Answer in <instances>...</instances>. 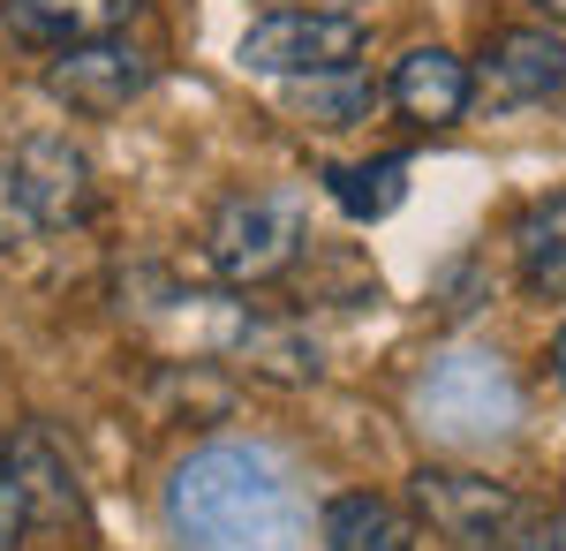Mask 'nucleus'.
<instances>
[{"label": "nucleus", "instance_id": "f257e3e1", "mask_svg": "<svg viewBox=\"0 0 566 551\" xmlns=\"http://www.w3.org/2000/svg\"><path fill=\"white\" fill-rule=\"evenodd\" d=\"M167 529L189 551H303V491L280 468V454L219 438L197 446L189 461L167 476Z\"/></svg>", "mask_w": 566, "mask_h": 551}, {"label": "nucleus", "instance_id": "f03ea898", "mask_svg": "<svg viewBox=\"0 0 566 551\" xmlns=\"http://www.w3.org/2000/svg\"><path fill=\"white\" fill-rule=\"evenodd\" d=\"M416 424L431 430V446L453 454H491L522 430V378L506 355L491 347H446L416 378Z\"/></svg>", "mask_w": 566, "mask_h": 551}, {"label": "nucleus", "instance_id": "7ed1b4c3", "mask_svg": "<svg viewBox=\"0 0 566 551\" xmlns=\"http://www.w3.org/2000/svg\"><path fill=\"white\" fill-rule=\"evenodd\" d=\"M205 250H212V272L227 288H272V280H287L295 257L310 250L303 205L280 197V189H264V197H227L212 212Z\"/></svg>", "mask_w": 566, "mask_h": 551}, {"label": "nucleus", "instance_id": "20e7f679", "mask_svg": "<svg viewBox=\"0 0 566 551\" xmlns=\"http://www.w3.org/2000/svg\"><path fill=\"white\" fill-rule=\"evenodd\" d=\"M363 45H370V31L348 8H272L242 31V69L295 84V76H325V69L363 61Z\"/></svg>", "mask_w": 566, "mask_h": 551}, {"label": "nucleus", "instance_id": "39448f33", "mask_svg": "<svg viewBox=\"0 0 566 551\" xmlns=\"http://www.w3.org/2000/svg\"><path fill=\"white\" fill-rule=\"evenodd\" d=\"M151 76H159V61L136 53V45L114 31V39L61 45V53L45 61V98L69 106V114H84V122H106V114H122L129 98H144Z\"/></svg>", "mask_w": 566, "mask_h": 551}, {"label": "nucleus", "instance_id": "423d86ee", "mask_svg": "<svg viewBox=\"0 0 566 551\" xmlns=\"http://www.w3.org/2000/svg\"><path fill=\"white\" fill-rule=\"evenodd\" d=\"M408 499H416V513L446 544H469V551H491L514 529V513H522V499L506 484H491L476 468H438V461H423L408 476Z\"/></svg>", "mask_w": 566, "mask_h": 551}, {"label": "nucleus", "instance_id": "0eeeda50", "mask_svg": "<svg viewBox=\"0 0 566 551\" xmlns=\"http://www.w3.org/2000/svg\"><path fill=\"white\" fill-rule=\"evenodd\" d=\"M566 91V39L559 31H499L483 45V61L469 69V106H491V114H522V106H544Z\"/></svg>", "mask_w": 566, "mask_h": 551}, {"label": "nucleus", "instance_id": "6e6552de", "mask_svg": "<svg viewBox=\"0 0 566 551\" xmlns=\"http://www.w3.org/2000/svg\"><path fill=\"white\" fill-rule=\"evenodd\" d=\"M8 174H15V197H23V212H31V227H84L91 212H98V189H91V159L69 144V136H23L15 144V159H8Z\"/></svg>", "mask_w": 566, "mask_h": 551}, {"label": "nucleus", "instance_id": "1a4fd4ad", "mask_svg": "<svg viewBox=\"0 0 566 551\" xmlns=\"http://www.w3.org/2000/svg\"><path fill=\"white\" fill-rule=\"evenodd\" d=\"M219 355L234 371H250L264 385H317L325 378V347L303 325H280V318H250L242 302H219Z\"/></svg>", "mask_w": 566, "mask_h": 551}, {"label": "nucleus", "instance_id": "9d476101", "mask_svg": "<svg viewBox=\"0 0 566 551\" xmlns=\"http://www.w3.org/2000/svg\"><path fill=\"white\" fill-rule=\"evenodd\" d=\"M386 98L408 114V122L453 128L461 114H469V61H461V53H446V45H408V53L392 61Z\"/></svg>", "mask_w": 566, "mask_h": 551}, {"label": "nucleus", "instance_id": "9b49d317", "mask_svg": "<svg viewBox=\"0 0 566 551\" xmlns=\"http://www.w3.org/2000/svg\"><path fill=\"white\" fill-rule=\"evenodd\" d=\"M8 484L23 499V521L39 529H84V491H76V468L61 461V446L45 430H23L8 446Z\"/></svg>", "mask_w": 566, "mask_h": 551}, {"label": "nucleus", "instance_id": "f8f14e48", "mask_svg": "<svg viewBox=\"0 0 566 551\" xmlns=\"http://www.w3.org/2000/svg\"><path fill=\"white\" fill-rule=\"evenodd\" d=\"M144 0H8V31L23 45H84V39H114Z\"/></svg>", "mask_w": 566, "mask_h": 551}, {"label": "nucleus", "instance_id": "ddd939ff", "mask_svg": "<svg viewBox=\"0 0 566 551\" xmlns=\"http://www.w3.org/2000/svg\"><path fill=\"white\" fill-rule=\"evenodd\" d=\"M325 551H416V521L378 491H340L317 521Z\"/></svg>", "mask_w": 566, "mask_h": 551}, {"label": "nucleus", "instance_id": "4468645a", "mask_svg": "<svg viewBox=\"0 0 566 551\" xmlns=\"http://www.w3.org/2000/svg\"><path fill=\"white\" fill-rule=\"evenodd\" d=\"M378 98H386V84H378L363 61L325 69V76H295V91H287V106H295L310 128H363L378 114Z\"/></svg>", "mask_w": 566, "mask_h": 551}, {"label": "nucleus", "instance_id": "2eb2a0df", "mask_svg": "<svg viewBox=\"0 0 566 551\" xmlns=\"http://www.w3.org/2000/svg\"><path fill=\"white\" fill-rule=\"evenodd\" d=\"M514 250H522L528 295L566 302V189H559V197H544V205L514 227Z\"/></svg>", "mask_w": 566, "mask_h": 551}, {"label": "nucleus", "instance_id": "dca6fc26", "mask_svg": "<svg viewBox=\"0 0 566 551\" xmlns=\"http://www.w3.org/2000/svg\"><path fill=\"white\" fill-rule=\"evenodd\" d=\"M325 189H333V205L348 219H386L400 212V197H408V159H370V167H325Z\"/></svg>", "mask_w": 566, "mask_h": 551}, {"label": "nucleus", "instance_id": "f3484780", "mask_svg": "<svg viewBox=\"0 0 566 551\" xmlns=\"http://www.w3.org/2000/svg\"><path fill=\"white\" fill-rule=\"evenodd\" d=\"M491 551H566V513H514V529Z\"/></svg>", "mask_w": 566, "mask_h": 551}, {"label": "nucleus", "instance_id": "a211bd4d", "mask_svg": "<svg viewBox=\"0 0 566 551\" xmlns=\"http://www.w3.org/2000/svg\"><path fill=\"white\" fill-rule=\"evenodd\" d=\"M39 242V227H31V212H23V197H15V174L0 167V257L31 250Z\"/></svg>", "mask_w": 566, "mask_h": 551}, {"label": "nucleus", "instance_id": "6ab92c4d", "mask_svg": "<svg viewBox=\"0 0 566 551\" xmlns=\"http://www.w3.org/2000/svg\"><path fill=\"white\" fill-rule=\"evenodd\" d=\"M438 295H446V310H453V318H469V310H476V264H469V257H461V264H446Z\"/></svg>", "mask_w": 566, "mask_h": 551}, {"label": "nucleus", "instance_id": "aec40b11", "mask_svg": "<svg viewBox=\"0 0 566 551\" xmlns=\"http://www.w3.org/2000/svg\"><path fill=\"white\" fill-rule=\"evenodd\" d=\"M23 537V499H15V484H8V446H0V551Z\"/></svg>", "mask_w": 566, "mask_h": 551}, {"label": "nucleus", "instance_id": "412c9836", "mask_svg": "<svg viewBox=\"0 0 566 551\" xmlns=\"http://www.w3.org/2000/svg\"><path fill=\"white\" fill-rule=\"evenodd\" d=\"M552 371H559V385H566V325H559V340H552Z\"/></svg>", "mask_w": 566, "mask_h": 551}, {"label": "nucleus", "instance_id": "4be33fe9", "mask_svg": "<svg viewBox=\"0 0 566 551\" xmlns=\"http://www.w3.org/2000/svg\"><path fill=\"white\" fill-rule=\"evenodd\" d=\"M536 8H544V15H552V23H566V0H536Z\"/></svg>", "mask_w": 566, "mask_h": 551}]
</instances>
